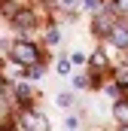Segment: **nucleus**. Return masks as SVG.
<instances>
[{"label":"nucleus","mask_w":128,"mask_h":131,"mask_svg":"<svg viewBox=\"0 0 128 131\" xmlns=\"http://www.w3.org/2000/svg\"><path fill=\"white\" fill-rule=\"evenodd\" d=\"M113 25H116V12L98 9V12H95V21H92V34H95V37H107Z\"/></svg>","instance_id":"7ed1b4c3"},{"label":"nucleus","mask_w":128,"mask_h":131,"mask_svg":"<svg viewBox=\"0 0 128 131\" xmlns=\"http://www.w3.org/2000/svg\"><path fill=\"white\" fill-rule=\"evenodd\" d=\"M55 104H58V107H70V104H73V95H70V92H61V95L55 98Z\"/></svg>","instance_id":"4468645a"},{"label":"nucleus","mask_w":128,"mask_h":131,"mask_svg":"<svg viewBox=\"0 0 128 131\" xmlns=\"http://www.w3.org/2000/svg\"><path fill=\"white\" fill-rule=\"evenodd\" d=\"M107 67H110V58H107V55H104V49H98L95 55H92V70H107Z\"/></svg>","instance_id":"6e6552de"},{"label":"nucleus","mask_w":128,"mask_h":131,"mask_svg":"<svg viewBox=\"0 0 128 131\" xmlns=\"http://www.w3.org/2000/svg\"><path fill=\"white\" fill-rule=\"evenodd\" d=\"M104 92H107V95H113V98H119V82H110V85H104Z\"/></svg>","instance_id":"aec40b11"},{"label":"nucleus","mask_w":128,"mask_h":131,"mask_svg":"<svg viewBox=\"0 0 128 131\" xmlns=\"http://www.w3.org/2000/svg\"><path fill=\"white\" fill-rule=\"evenodd\" d=\"M46 43H49V46H58V43H61V31H58V28H49V34H46Z\"/></svg>","instance_id":"9b49d317"},{"label":"nucleus","mask_w":128,"mask_h":131,"mask_svg":"<svg viewBox=\"0 0 128 131\" xmlns=\"http://www.w3.org/2000/svg\"><path fill=\"white\" fill-rule=\"evenodd\" d=\"M12 25H15L18 31H28V28H34V25H37L34 9H31V6H18V9H15V15H12Z\"/></svg>","instance_id":"20e7f679"},{"label":"nucleus","mask_w":128,"mask_h":131,"mask_svg":"<svg viewBox=\"0 0 128 131\" xmlns=\"http://www.w3.org/2000/svg\"><path fill=\"white\" fill-rule=\"evenodd\" d=\"M113 119L119 125H128V98H116V104H113Z\"/></svg>","instance_id":"423d86ee"},{"label":"nucleus","mask_w":128,"mask_h":131,"mask_svg":"<svg viewBox=\"0 0 128 131\" xmlns=\"http://www.w3.org/2000/svg\"><path fill=\"white\" fill-rule=\"evenodd\" d=\"M70 64H86V55L82 52H70Z\"/></svg>","instance_id":"6ab92c4d"},{"label":"nucleus","mask_w":128,"mask_h":131,"mask_svg":"<svg viewBox=\"0 0 128 131\" xmlns=\"http://www.w3.org/2000/svg\"><path fill=\"white\" fill-rule=\"evenodd\" d=\"M82 9H89V12H98V9H101V0H82Z\"/></svg>","instance_id":"f3484780"},{"label":"nucleus","mask_w":128,"mask_h":131,"mask_svg":"<svg viewBox=\"0 0 128 131\" xmlns=\"http://www.w3.org/2000/svg\"><path fill=\"white\" fill-rule=\"evenodd\" d=\"M116 82H119V89H128V67H122L116 73Z\"/></svg>","instance_id":"2eb2a0df"},{"label":"nucleus","mask_w":128,"mask_h":131,"mask_svg":"<svg viewBox=\"0 0 128 131\" xmlns=\"http://www.w3.org/2000/svg\"><path fill=\"white\" fill-rule=\"evenodd\" d=\"M64 6H76V3H79V0H61Z\"/></svg>","instance_id":"412c9836"},{"label":"nucleus","mask_w":128,"mask_h":131,"mask_svg":"<svg viewBox=\"0 0 128 131\" xmlns=\"http://www.w3.org/2000/svg\"><path fill=\"white\" fill-rule=\"evenodd\" d=\"M15 101H18L22 110H31V85L28 82H18L15 85Z\"/></svg>","instance_id":"0eeeda50"},{"label":"nucleus","mask_w":128,"mask_h":131,"mask_svg":"<svg viewBox=\"0 0 128 131\" xmlns=\"http://www.w3.org/2000/svg\"><path fill=\"white\" fill-rule=\"evenodd\" d=\"M119 18H128V0H113V6H110Z\"/></svg>","instance_id":"1a4fd4ad"},{"label":"nucleus","mask_w":128,"mask_h":131,"mask_svg":"<svg viewBox=\"0 0 128 131\" xmlns=\"http://www.w3.org/2000/svg\"><path fill=\"white\" fill-rule=\"evenodd\" d=\"M0 131H18V122L6 116V119H0Z\"/></svg>","instance_id":"ddd939ff"},{"label":"nucleus","mask_w":128,"mask_h":131,"mask_svg":"<svg viewBox=\"0 0 128 131\" xmlns=\"http://www.w3.org/2000/svg\"><path fill=\"white\" fill-rule=\"evenodd\" d=\"M22 128L25 131H49V119L37 110H22Z\"/></svg>","instance_id":"f03ea898"},{"label":"nucleus","mask_w":128,"mask_h":131,"mask_svg":"<svg viewBox=\"0 0 128 131\" xmlns=\"http://www.w3.org/2000/svg\"><path fill=\"white\" fill-rule=\"evenodd\" d=\"M70 85H73V89H86V85H89V76L76 73V76H70Z\"/></svg>","instance_id":"f8f14e48"},{"label":"nucleus","mask_w":128,"mask_h":131,"mask_svg":"<svg viewBox=\"0 0 128 131\" xmlns=\"http://www.w3.org/2000/svg\"><path fill=\"white\" fill-rule=\"evenodd\" d=\"M107 40H110L116 49H128V25L125 21H116V25L110 28V34H107Z\"/></svg>","instance_id":"39448f33"},{"label":"nucleus","mask_w":128,"mask_h":131,"mask_svg":"<svg viewBox=\"0 0 128 131\" xmlns=\"http://www.w3.org/2000/svg\"><path fill=\"white\" fill-rule=\"evenodd\" d=\"M64 125H67V131H76V128H79V119H76V116H67Z\"/></svg>","instance_id":"a211bd4d"},{"label":"nucleus","mask_w":128,"mask_h":131,"mask_svg":"<svg viewBox=\"0 0 128 131\" xmlns=\"http://www.w3.org/2000/svg\"><path fill=\"white\" fill-rule=\"evenodd\" d=\"M55 70H58L61 76H67V73H70V61H67V58H61V61L55 64Z\"/></svg>","instance_id":"dca6fc26"},{"label":"nucleus","mask_w":128,"mask_h":131,"mask_svg":"<svg viewBox=\"0 0 128 131\" xmlns=\"http://www.w3.org/2000/svg\"><path fill=\"white\" fill-rule=\"evenodd\" d=\"M9 58L15 61V64H22V67H31L40 61V49L34 46L31 40H15L12 46H9Z\"/></svg>","instance_id":"f257e3e1"},{"label":"nucleus","mask_w":128,"mask_h":131,"mask_svg":"<svg viewBox=\"0 0 128 131\" xmlns=\"http://www.w3.org/2000/svg\"><path fill=\"white\" fill-rule=\"evenodd\" d=\"M119 131H128V125H122V128H119Z\"/></svg>","instance_id":"4be33fe9"},{"label":"nucleus","mask_w":128,"mask_h":131,"mask_svg":"<svg viewBox=\"0 0 128 131\" xmlns=\"http://www.w3.org/2000/svg\"><path fill=\"white\" fill-rule=\"evenodd\" d=\"M25 76H28V79H40V76H43V64L37 61V64H31V67H25Z\"/></svg>","instance_id":"9d476101"}]
</instances>
